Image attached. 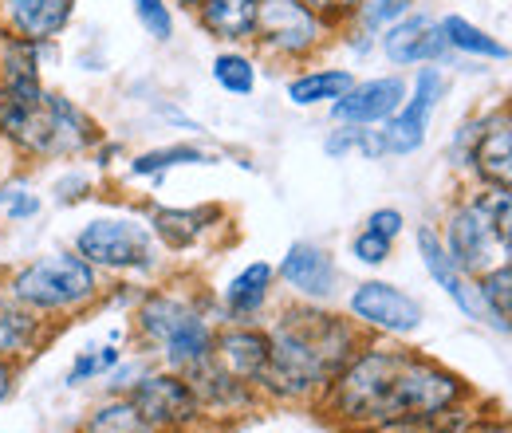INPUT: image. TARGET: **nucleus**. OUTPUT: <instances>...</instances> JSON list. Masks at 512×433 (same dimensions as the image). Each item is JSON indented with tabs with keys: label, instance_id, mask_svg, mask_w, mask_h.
Returning <instances> with one entry per match:
<instances>
[{
	"label": "nucleus",
	"instance_id": "obj_1",
	"mask_svg": "<svg viewBox=\"0 0 512 433\" xmlns=\"http://www.w3.org/2000/svg\"><path fill=\"white\" fill-rule=\"evenodd\" d=\"M457 398V378L406 355L371 351L339 378V410L355 422H402L446 410Z\"/></svg>",
	"mask_w": 512,
	"mask_h": 433
},
{
	"label": "nucleus",
	"instance_id": "obj_2",
	"mask_svg": "<svg viewBox=\"0 0 512 433\" xmlns=\"http://www.w3.org/2000/svg\"><path fill=\"white\" fill-rule=\"evenodd\" d=\"M0 138L32 158H71L95 142V126L44 83H0Z\"/></svg>",
	"mask_w": 512,
	"mask_h": 433
},
{
	"label": "nucleus",
	"instance_id": "obj_3",
	"mask_svg": "<svg viewBox=\"0 0 512 433\" xmlns=\"http://www.w3.org/2000/svg\"><path fill=\"white\" fill-rule=\"evenodd\" d=\"M347 347H351V335L331 315H320V311L288 315L268 343V367L260 378H268L284 394H304L343 367Z\"/></svg>",
	"mask_w": 512,
	"mask_h": 433
},
{
	"label": "nucleus",
	"instance_id": "obj_4",
	"mask_svg": "<svg viewBox=\"0 0 512 433\" xmlns=\"http://www.w3.org/2000/svg\"><path fill=\"white\" fill-rule=\"evenodd\" d=\"M95 288H99L95 264H87L83 256H71V252H52V256L32 260L8 284L16 304L36 311L79 308V304H87L95 296Z\"/></svg>",
	"mask_w": 512,
	"mask_h": 433
},
{
	"label": "nucleus",
	"instance_id": "obj_5",
	"mask_svg": "<svg viewBox=\"0 0 512 433\" xmlns=\"http://www.w3.org/2000/svg\"><path fill=\"white\" fill-rule=\"evenodd\" d=\"M327 20L316 16L304 0H260L256 4V32L253 40H260L264 52L296 60L308 56L323 40Z\"/></svg>",
	"mask_w": 512,
	"mask_h": 433
},
{
	"label": "nucleus",
	"instance_id": "obj_6",
	"mask_svg": "<svg viewBox=\"0 0 512 433\" xmlns=\"http://www.w3.org/2000/svg\"><path fill=\"white\" fill-rule=\"evenodd\" d=\"M75 252L87 264H99V268H146L150 252H154V237L142 221L99 217V221L79 229Z\"/></svg>",
	"mask_w": 512,
	"mask_h": 433
},
{
	"label": "nucleus",
	"instance_id": "obj_7",
	"mask_svg": "<svg viewBox=\"0 0 512 433\" xmlns=\"http://www.w3.org/2000/svg\"><path fill=\"white\" fill-rule=\"evenodd\" d=\"M142 327H146L150 339H158L166 347V359L174 367H201L213 351L209 327L170 296H158L142 308Z\"/></svg>",
	"mask_w": 512,
	"mask_h": 433
},
{
	"label": "nucleus",
	"instance_id": "obj_8",
	"mask_svg": "<svg viewBox=\"0 0 512 433\" xmlns=\"http://www.w3.org/2000/svg\"><path fill=\"white\" fill-rule=\"evenodd\" d=\"M446 91V79L434 63H426L414 79V91H406V103L383 123V142L386 154H414L422 142H426V130L430 119L438 111V99Z\"/></svg>",
	"mask_w": 512,
	"mask_h": 433
},
{
	"label": "nucleus",
	"instance_id": "obj_9",
	"mask_svg": "<svg viewBox=\"0 0 512 433\" xmlns=\"http://www.w3.org/2000/svg\"><path fill=\"white\" fill-rule=\"evenodd\" d=\"M402 103H406V79L402 75H379V79H367V83H351V91H343L331 103V119L347 126H375L386 123Z\"/></svg>",
	"mask_w": 512,
	"mask_h": 433
},
{
	"label": "nucleus",
	"instance_id": "obj_10",
	"mask_svg": "<svg viewBox=\"0 0 512 433\" xmlns=\"http://www.w3.org/2000/svg\"><path fill=\"white\" fill-rule=\"evenodd\" d=\"M383 52L394 67H414V63H438L449 52L442 24H434L422 12H406L383 28Z\"/></svg>",
	"mask_w": 512,
	"mask_h": 433
},
{
	"label": "nucleus",
	"instance_id": "obj_11",
	"mask_svg": "<svg viewBox=\"0 0 512 433\" xmlns=\"http://www.w3.org/2000/svg\"><path fill=\"white\" fill-rule=\"evenodd\" d=\"M75 16V0H0V32L20 40H56Z\"/></svg>",
	"mask_w": 512,
	"mask_h": 433
},
{
	"label": "nucleus",
	"instance_id": "obj_12",
	"mask_svg": "<svg viewBox=\"0 0 512 433\" xmlns=\"http://www.w3.org/2000/svg\"><path fill=\"white\" fill-rule=\"evenodd\" d=\"M351 311L375 327H386V331H414L422 323V308L418 300H410L406 292H398L394 284H383V280H371L363 284L355 296H351Z\"/></svg>",
	"mask_w": 512,
	"mask_h": 433
},
{
	"label": "nucleus",
	"instance_id": "obj_13",
	"mask_svg": "<svg viewBox=\"0 0 512 433\" xmlns=\"http://www.w3.org/2000/svg\"><path fill=\"white\" fill-rule=\"evenodd\" d=\"M134 406H138V414L146 418V426H178V422H190L193 418L197 398H193V390L186 382L158 374V378L138 382Z\"/></svg>",
	"mask_w": 512,
	"mask_h": 433
},
{
	"label": "nucleus",
	"instance_id": "obj_14",
	"mask_svg": "<svg viewBox=\"0 0 512 433\" xmlns=\"http://www.w3.org/2000/svg\"><path fill=\"white\" fill-rule=\"evenodd\" d=\"M493 233L485 229V221H481V213L473 209V201L469 205H461L453 217H449V237H446V252L449 260L457 264V272H477V268H485L489 264V256H493Z\"/></svg>",
	"mask_w": 512,
	"mask_h": 433
},
{
	"label": "nucleus",
	"instance_id": "obj_15",
	"mask_svg": "<svg viewBox=\"0 0 512 433\" xmlns=\"http://www.w3.org/2000/svg\"><path fill=\"white\" fill-rule=\"evenodd\" d=\"M473 130L477 134H473L469 162L489 186L512 189V119H489Z\"/></svg>",
	"mask_w": 512,
	"mask_h": 433
},
{
	"label": "nucleus",
	"instance_id": "obj_16",
	"mask_svg": "<svg viewBox=\"0 0 512 433\" xmlns=\"http://www.w3.org/2000/svg\"><path fill=\"white\" fill-rule=\"evenodd\" d=\"M280 276H284L296 292H304V296H331V288H335V264H331V256L316 245L288 248L284 264H280Z\"/></svg>",
	"mask_w": 512,
	"mask_h": 433
},
{
	"label": "nucleus",
	"instance_id": "obj_17",
	"mask_svg": "<svg viewBox=\"0 0 512 433\" xmlns=\"http://www.w3.org/2000/svg\"><path fill=\"white\" fill-rule=\"evenodd\" d=\"M256 4L260 0H201L197 4V20H201V28L209 36L241 44V40H253Z\"/></svg>",
	"mask_w": 512,
	"mask_h": 433
},
{
	"label": "nucleus",
	"instance_id": "obj_18",
	"mask_svg": "<svg viewBox=\"0 0 512 433\" xmlns=\"http://www.w3.org/2000/svg\"><path fill=\"white\" fill-rule=\"evenodd\" d=\"M418 248H422V260H426V272H430V276H434V280H438V284L446 288V296H449V300H453L457 308L465 311L469 319H477V315H481V308H477V304L469 300V292L461 288V276H457V264L449 260V252H446V245L438 241V233L422 225V229H418Z\"/></svg>",
	"mask_w": 512,
	"mask_h": 433
},
{
	"label": "nucleus",
	"instance_id": "obj_19",
	"mask_svg": "<svg viewBox=\"0 0 512 433\" xmlns=\"http://www.w3.org/2000/svg\"><path fill=\"white\" fill-rule=\"evenodd\" d=\"M355 75L347 67H320V71H304L288 83V99L296 107H320V103H335L343 91H351Z\"/></svg>",
	"mask_w": 512,
	"mask_h": 433
},
{
	"label": "nucleus",
	"instance_id": "obj_20",
	"mask_svg": "<svg viewBox=\"0 0 512 433\" xmlns=\"http://www.w3.org/2000/svg\"><path fill=\"white\" fill-rule=\"evenodd\" d=\"M221 363L233 378H260L268 367V339L256 331H229L221 335Z\"/></svg>",
	"mask_w": 512,
	"mask_h": 433
},
{
	"label": "nucleus",
	"instance_id": "obj_21",
	"mask_svg": "<svg viewBox=\"0 0 512 433\" xmlns=\"http://www.w3.org/2000/svg\"><path fill=\"white\" fill-rule=\"evenodd\" d=\"M449 52H465V56H481V60H509V48L501 40H493L489 32H481L477 24H469L465 16H446L442 20Z\"/></svg>",
	"mask_w": 512,
	"mask_h": 433
},
{
	"label": "nucleus",
	"instance_id": "obj_22",
	"mask_svg": "<svg viewBox=\"0 0 512 433\" xmlns=\"http://www.w3.org/2000/svg\"><path fill=\"white\" fill-rule=\"evenodd\" d=\"M268 284H272V264L256 260V264H249V268L225 288V304L237 311V315H249V311H256L268 300Z\"/></svg>",
	"mask_w": 512,
	"mask_h": 433
},
{
	"label": "nucleus",
	"instance_id": "obj_23",
	"mask_svg": "<svg viewBox=\"0 0 512 433\" xmlns=\"http://www.w3.org/2000/svg\"><path fill=\"white\" fill-rule=\"evenodd\" d=\"M205 162H213L205 150H197V146H162V150H146V154H138L134 162H130V174L134 178H162L166 170H174V166H205Z\"/></svg>",
	"mask_w": 512,
	"mask_h": 433
},
{
	"label": "nucleus",
	"instance_id": "obj_24",
	"mask_svg": "<svg viewBox=\"0 0 512 433\" xmlns=\"http://www.w3.org/2000/svg\"><path fill=\"white\" fill-rule=\"evenodd\" d=\"M323 150L331 158H347V154H363V158H383L386 154V142H383V130H367V126H339L327 134Z\"/></svg>",
	"mask_w": 512,
	"mask_h": 433
},
{
	"label": "nucleus",
	"instance_id": "obj_25",
	"mask_svg": "<svg viewBox=\"0 0 512 433\" xmlns=\"http://www.w3.org/2000/svg\"><path fill=\"white\" fill-rule=\"evenodd\" d=\"M473 209L481 213V221H485V229L493 233V241L501 248H509L512 245V189H505V186L485 189V193L473 201Z\"/></svg>",
	"mask_w": 512,
	"mask_h": 433
},
{
	"label": "nucleus",
	"instance_id": "obj_26",
	"mask_svg": "<svg viewBox=\"0 0 512 433\" xmlns=\"http://www.w3.org/2000/svg\"><path fill=\"white\" fill-rule=\"evenodd\" d=\"M36 319L16 304H0V355H24L36 343Z\"/></svg>",
	"mask_w": 512,
	"mask_h": 433
},
{
	"label": "nucleus",
	"instance_id": "obj_27",
	"mask_svg": "<svg viewBox=\"0 0 512 433\" xmlns=\"http://www.w3.org/2000/svg\"><path fill=\"white\" fill-rule=\"evenodd\" d=\"M213 79H217V87L229 91V95H253L256 63L249 60V56H241V52H221V56L213 60Z\"/></svg>",
	"mask_w": 512,
	"mask_h": 433
},
{
	"label": "nucleus",
	"instance_id": "obj_28",
	"mask_svg": "<svg viewBox=\"0 0 512 433\" xmlns=\"http://www.w3.org/2000/svg\"><path fill=\"white\" fill-rule=\"evenodd\" d=\"M87 433H150V426L134 402H111L87 422Z\"/></svg>",
	"mask_w": 512,
	"mask_h": 433
},
{
	"label": "nucleus",
	"instance_id": "obj_29",
	"mask_svg": "<svg viewBox=\"0 0 512 433\" xmlns=\"http://www.w3.org/2000/svg\"><path fill=\"white\" fill-rule=\"evenodd\" d=\"M197 221H205V213H182V209H158V213H154L158 237H166V245H174V248L190 245L193 237L201 233Z\"/></svg>",
	"mask_w": 512,
	"mask_h": 433
},
{
	"label": "nucleus",
	"instance_id": "obj_30",
	"mask_svg": "<svg viewBox=\"0 0 512 433\" xmlns=\"http://www.w3.org/2000/svg\"><path fill=\"white\" fill-rule=\"evenodd\" d=\"M130 4H134L138 24L146 28V36H154L158 44H166L174 36V12L166 0H130Z\"/></svg>",
	"mask_w": 512,
	"mask_h": 433
},
{
	"label": "nucleus",
	"instance_id": "obj_31",
	"mask_svg": "<svg viewBox=\"0 0 512 433\" xmlns=\"http://www.w3.org/2000/svg\"><path fill=\"white\" fill-rule=\"evenodd\" d=\"M410 4L414 0H363L355 16H359V24L367 32H383V28H390L394 20H402L410 12Z\"/></svg>",
	"mask_w": 512,
	"mask_h": 433
},
{
	"label": "nucleus",
	"instance_id": "obj_32",
	"mask_svg": "<svg viewBox=\"0 0 512 433\" xmlns=\"http://www.w3.org/2000/svg\"><path fill=\"white\" fill-rule=\"evenodd\" d=\"M0 209L12 217V221H28L40 213V197L24 182H12V186H0Z\"/></svg>",
	"mask_w": 512,
	"mask_h": 433
},
{
	"label": "nucleus",
	"instance_id": "obj_33",
	"mask_svg": "<svg viewBox=\"0 0 512 433\" xmlns=\"http://www.w3.org/2000/svg\"><path fill=\"white\" fill-rule=\"evenodd\" d=\"M481 300L497 315H512V272L509 268H497L481 280Z\"/></svg>",
	"mask_w": 512,
	"mask_h": 433
},
{
	"label": "nucleus",
	"instance_id": "obj_34",
	"mask_svg": "<svg viewBox=\"0 0 512 433\" xmlns=\"http://www.w3.org/2000/svg\"><path fill=\"white\" fill-rule=\"evenodd\" d=\"M351 252H355L363 264H383L386 256H390V241H386V237H379V233H371V229H363V233L355 237Z\"/></svg>",
	"mask_w": 512,
	"mask_h": 433
},
{
	"label": "nucleus",
	"instance_id": "obj_35",
	"mask_svg": "<svg viewBox=\"0 0 512 433\" xmlns=\"http://www.w3.org/2000/svg\"><path fill=\"white\" fill-rule=\"evenodd\" d=\"M402 225H406V221H402L398 209H375V213L367 217V229L379 233V237H386V241H394V237L402 233Z\"/></svg>",
	"mask_w": 512,
	"mask_h": 433
},
{
	"label": "nucleus",
	"instance_id": "obj_36",
	"mask_svg": "<svg viewBox=\"0 0 512 433\" xmlns=\"http://www.w3.org/2000/svg\"><path fill=\"white\" fill-rule=\"evenodd\" d=\"M304 4H308V8L316 12V16H323V20L331 24V20H343V16H355L363 0H304Z\"/></svg>",
	"mask_w": 512,
	"mask_h": 433
},
{
	"label": "nucleus",
	"instance_id": "obj_37",
	"mask_svg": "<svg viewBox=\"0 0 512 433\" xmlns=\"http://www.w3.org/2000/svg\"><path fill=\"white\" fill-rule=\"evenodd\" d=\"M95 374H103L99 355H79V359H75V367H71V374H67V382H71V386H79V382H87V378H95Z\"/></svg>",
	"mask_w": 512,
	"mask_h": 433
},
{
	"label": "nucleus",
	"instance_id": "obj_38",
	"mask_svg": "<svg viewBox=\"0 0 512 433\" xmlns=\"http://www.w3.org/2000/svg\"><path fill=\"white\" fill-rule=\"evenodd\" d=\"M8 390H12V371H8V363L0 359V402L8 398Z\"/></svg>",
	"mask_w": 512,
	"mask_h": 433
},
{
	"label": "nucleus",
	"instance_id": "obj_39",
	"mask_svg": "<svg viewBox=\"0 0 512 433\" xmlns=\"http://www.w3.org/2000/svg\"><path fill=\"white\" fill-rule=\"evenodd\" d=\"M99 363H103V371H111V367L119 363V351H115V347H103V351H99Z\"/></svg>",
	"mask_w": 512,
	"mask_h": 433
},
{
	"label": "nucleus",
	"instance_id": "obj_40",
	"mask_svg": "<svg viewBox=\"0 0 512 433\" xmlns=\"http://www.w3.org/2000/svg\"><path fill=\"white\" fill-rule=\"evenodd\" d=\"M174 4H178V8H197L201 0H174Z\"/></svg>",
	"mask_w": 512,
	"mask_h": 433
},
{
	"label": "nucleus",
	"instance_id": "obj_41",
	"mask_svg": "<svg viewBox=\"0 0 512 433\" xmlns=\"http://www.w3.org/2000/svg\"><path fill=\"white\" fill-rule=\"evenodd\" d=\"M505 268H509V272H512V245H509V264H505Z\"/></svg>",
	"mask_w": 512,
	"mask_h": 433
}]
</instances>
